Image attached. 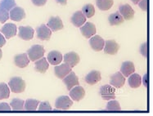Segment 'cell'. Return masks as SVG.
Wrapping results in <instances>:
<instances>
[{"label": "cell", "mask_w": 153, "mask_h": 116, "mask_svg": "<svg viewBox=\"0 0 153 116\" xmlns=\"http://www.w3.org/2000/svg\"><path fill=\"white\" fill-rule=\"evenodd\" d=\"M108 21H109V23L111 25H118L122 24L125 21V19L120 14V13L116 12V13H112V14L110 15L109 17H108Z\"/></svg>", "instance_id": "26"}, {"label": "cell", "mask_w": 153, "mask_h": 116, "mask_svg": "<svg viewBox=\"0 0 153 116\" xmlns=\"http://www.w3.org/2000/svg\"><path fill=\"white\" fill-rule=\"evenodd\" d=\"M6 44V39L2 34H0V47H3Z\"/></svg>", "instance_id": "41"}, {"label": "cell", "mask_w": 153, "mask_h": 116, "mask_svg": "<svg viewBox=\"0 0 153 116\" xmlns=\"http://www.w3.org/2000/svg\"><path fill=\"white\" fill-rule=\"evenodd\" d=\"M131 1L134 3V4H137V3L140 2V0H131Z\"/></svg>", "instance_id": "43"}, {"label": "cell", "mask_w": 153, "mask_h": 116, "mask_svg": "<svg viewBox=\"0 0 153 116\" xmlns=\"http://www.w3.org/2000/svg\"><path fill=\"white\" fill-rule=\"evenodd\" d=\"M86 21V17L81 11H78L73 14L71 17V22L75 27H80L84 25Z\"/></svg>", "instance_id": "23"}, {"label": "cell", "mask_w": 153, "mask_h": 116, "mask_svg": "<svg viewBox=\"0 0 153 116\" xmlns=\"http://www.w3.org/2000/svg\"><path fill=\"white\" fill-rule=\"evenodd\" d=\"M2 57H3V52H2V50H1V47H0V60H1Z\"/></svg>", "instance_id": "44"}, {"label": "cell", "mask_w": 153, "mask_h": 116, "mask_svg": "<svg viewBox=\"0 0 153 116\" xmlns=\"http://www.w3.org/2000/svg\"><path fill=\"white\" fill-rule=\"evenodd\" d=\"M140 52L144 57H147V52H148V47H147V43H144L141 45L140 47Z\"/></svg>", "instance_id": "36"}, {"label": "cell", "mask_w": 153, "mask_h": 116, "mask_svg": "<svg viewBox=\"0 0 153 116\" xmlns=\"http://www.w3.org/2000/svg\"><path fill=\"white\" fill-rule=\"evenodd\" d=\"M64 61L66 64H67L71 68L77 66V64L79 62V55L75 52H71L68 53H66L64 55Z\"/></svg>", "instance_id": "18"}, {"label": "cell", "mask_w": 153, "mask_h": 116, "mask_svg": "<svg viewBox=\"0 0 153 116\" xmlns=\"http://www.w3.org/2000/svg\"><path fill=\"white\" fill-rule=\"evenodd\" d=\"M101 73L97 70H92L91 72L85 76V82L90 85L96 84L97 83L101 81Z\"/></svg>", "instance_id": "20"}, {"label": "cell", "mask_w": 153, "mask_h": 116, "mask_svg": "<svg viewBox=\"0 0 153 116\" xmlns=\"http://www.w3.org/2000/svg\"><path fill=\"white\" fill-rule=\"evenodd\" d=\"M148 80H149L148 79V73H146L143 75V83L146 88H147V86H148Z\"/></svg>", "instance_id": "40"}, {"label": "cell", "mask_w": 153, "mask_h": 116, "mask_svg": "<svg viewBox=\"0 0 153 116\" xmlns=\"http://www.w3.org/2000/svg\"><path fill=\"white\" fill-rule=\"evenodd\" d=\"M138 5L141 7V9L143 10L144 12L147 11V0H140L138 3Z\"/></svg>", "instance_id": "38"}, {"label": "cell", "mask_w": 153, "mask_h": 116, "mask_svg": "<svg viewBox=\"0 0 153 116\" xmlns=\"http://www.w3.org/2000/svg\"><path fill=\"white\" fill-rule=\"evenodd\" d=\"M10 19L15 21H21L25 17V10L20 7H15L9 12Z\"/></svg>", "instance_id": "12"}, {"label": "cell", "mask_w": 153, "mask_h": 116, "mask_svg": "<svg viewBox=\"0 0 153 116\" xmlns=\"http://www.w3.org/2000/svg\"><path fill=\"white\" fill-rule=\"evenodd\" d=\"M135 71V67L134 63L132 61H125L122 63L121 67H120V71L123 75L125 77H128L131 74Z\"/></svg>", "instance_id": "21"}, {"label": "cell", "mask_w": 153, "mask_h": 116, "mask_svg": "<svg viewBox=\"0 0 153 116\" xmlns=\"http://www.w3.org/2000/svg\"><path fill=\"white\" fill-rule=\"evenodd\" d=\"M80 31L85 38H90L96 34V27L93 23L86 22L85 25L80 27Z\"/></svg>", "instance_id": "17"}, {"label": "cell", "mask_w": 153, "mask_h": 116, "mask_svg": "<svg viewBox=\"0 0 153 116\" xmlns=\"http://www.w3.org/2000/svg\"><path fill=\"white\" fill-rule=\"evenodd\" d=\"M106 110H121V107L120 105L117 101L115 100H110V101L107 103L106 107Z\"/></svg>", "instance_id": "33"}, {"label": "cell", "mask_w": 153, "mask_h": 116, "mask_svg": "<svg viewBox=\"0 0 153 116\" xmlns=\"http://www.w3.org/2000/svg\"><path fill=\"white\" fill-rule=\"evenodd\" d=\"M104 47V52L109 55H116L120 49L119 44L115 40H106Z\"/></svg>", "instance_id": "15"}, {"label": "cell", "mask_w": 153, "mask_h": 116, "mask_svg": "<svg viewBox=\"0 0 153 116\" xmlns=\"http://www.w3.org/2000/svg\"><path fill=\"white\" fill-rule=\"evenodd\" d=\"M62 55L58 51H52L48 55V62L52 64V65H54V66L59 65L60 63L62 62Z\"/></svg>", "instance_id": "24"}, {"label": "cell", "mask_w": 153, "mask_h": 116, "mask_svg": "<svg viewBox=\"0 0 153 116\" xmlns=\"http://www.w3.org/2000/svg\"><path fill=\"white\" fill-rule=\"evenodd\" d=\"M18 37L23 40H30L34 37V30L30 26H19Z\"/></svg>", "instance_id": "7"}, {"label": "cell", "mask_w": 153, "mask_h": 116, "mask_svg": "<svg viewBox=\"0 0 153 116\" xmlns=\"http://www.w3.org/2000/svg\"><path fill=\"white\" fill-rule=\"evenodd\" d=\"M9 18V11L0 7V23H5Z\"/></svg>", "instance_id": "34"}, {"label": "cell", "mask_w": 153, "mask_h": 116, "mask_svg": "<svg viewBox=\"0 0 153 116\" xmlns=\"http://www.w3.org/2000/svg\"><path fill=\"white\" fill-rule=\"evenodd\" d=\"M115 92H116L115 88H112L111 85H103L100 88V91H99L102 98L106 100H112L116 98Z\"/></svg>", "instance_id": "4"}, {"label": "cell", "mask_w": 153, "mask_h": 116, "mask_svg": "<svg viewBox=\"0 0 153 116\" xmlns=\"http://www.w3.org/2000/svg\"><path fill=\"white\" fill-rule=\"evenodd\" d=\"M36 33H37V38L40 40H48L50 39L52 35V30L48 27L47 25H41L36 28Z\"/></svg>", "instance_id": "5"}, {"label": "cell", "mask_w": 153, "mask_h": 116, "mask_svg": "<svg viewBox=\"0 0 153 116\" xmlns=\"http://www.w3.org/2000/svg\"><path fill=\"white\" fill-rule=\"evenodd\" d=\"M24 104H25V100L19 99V98H14L11 103H10V106L13 110H24Z\"/></svg>", "instance_id": "28"}, {"label": "cell", "mask_w": 153, "mask_h": 116, "mask_svg": "<svg viewBox=\"0 0 153 116\" xmlns=\"http://www.w3.org/2000/svg\"><path fill=\"white\" fill-rule=\"evenodd\" d=\"M89 44H90L92 49H94L96 52H100L103 49L105 41L99 35H95L89 39Z\"/></svg>", "instance_id": "13"}, {"label": "cell", "mask_w": 153, "mask_h": 116, "mask_svg": "<svg viewBox=\"0 0 153 116\" xmlns=\"http://www.w3.org/2000/svg\"><path fill=\"white\" fill-rule=\"evenodd\" d=\"M10 96V88L5 83H0V99H6Z\"/></svg>", "instance_id": "31"}, {"label": "cell", "mask_w": 153, "mask_h": 116, "mask_svg": "<svg viewBox=\"0 0 153 116\" xmlns=\"http://www.w3.org/2000/svg\"><path fill=\"white\" fill-rule=\"evenodd\" d=\"M1 33H3L7 39L13 38L16 35V25L13 23H7L2 27Z\"/></svg>", "instance_id": "11"}, {"label": "cell", "mask_w": 153, "mask_h": 116, "mask_svg": "<svg viewBox=\"0 0 153 116\" xmlns=\"http://www.w3.org/2000/svg\"><path fill=\"white\" fill-rule=\"evenodd\" d=\"M44 52H45V51H44V47L42 45L36 44V45L32 46L30 49H28L27 55H28L30 61H35L44 57Z\"/></svg>", "instance_id": "2"}, {"label": "cell", "mask_w": 153, "mask_h": 116, "mask_svg": "<svg viewBox=\"0 0 153 116\" xmlns=\"http://www.w3.org/2000/svg\"><path fill=\"white\" fill-rule=\"evenodd\" d=\"M71 71H72L71 67L69 66L67 64H66V63L62 64V65H60V66H55V68H54L55 75L59 78H65Z\"/></svg>", "instance_id": "14"}, {"label": "cell", "mask_w": 153, "mask_h": 116, "mask_svg": "<svg viewBox=\"0 0 153 116\" xmlns=\"http://www.w3.org/2000/svg\"><path fill=\"white\" fill-rule=\"evenodd\" d=\"M62 80L63 83L66 84V88H67L68 90H71L75 86L79 85L78 77L76 76L75 72H73V71H71V72L69 73L65 78H62Z\"/></svg>", "instance_id": "6"}, {"label": "cell", "mask_w": 153, "mask_h": 116, "mask_svg": "<svg viewBox=\"0 0 153 116\" xmlns=\"http://www.w3.org/2000/svg\"><path fill=\"white\" fill-rule=\"evenodd\" d=\"M15 7H16L15 0H1L0 1V7H3L9 12Z\"/></svg>", "instance_id": "32"}, {"label": "cell", "mask_w": 153, "mask_h": 116, "mask_svg": "<svg viewBox=\"0 0 153 116\" xmlns=\"http://www.w3.org/2000/svg\"><path fill=\"white\" fill-rule=\"evenodd\" d=\"M47 26L53 32L58 31L63 29V23L59 16H52L48 21Z\"/></svg>", "instance_id": "9"}, {"label": "cell", "mask_w": 153, "mask_h": 116, "mask_svg": "<svg viewBox=\"0 0 153 116\" xmlns=\"http://www.w3.org/2000/svg\"><path fill=\"white\" fill-rule=\"evenodd\" d=\"M82 13L85 15V17L91 18L95 14V8H94V5L89 4V3L85 5V6L83 7V8H82Z\"/></svg>", "instance_id": "30"}, {"label": "cell", "mask_w": 153, "mask_h": 116, "mask_svg": "<svg viewBox=\"0 0 153 116\" xmlns=\"http://www.w3.org/2000/svg\"><path fill=\"white\" fill-rule=\"evenodd\" d=\"M12 110V108L10 106L9 104H7V102H2L0 103V111H9Z\"/></svg>", "instance_id": "37"}, {"label": "cell", "mask_w": 153, "mask_h": 116, "mask_svg": "<svg viewBox=\"0 0 153 116\" xmlns=\"http://www.w3.org/2000/svg\"><path fill=\"white\" fill-rule=\"evenodd\" d=\"M119 11L120 14L125 20H131L134 16V11L128 3L120 5L119 7Z\"/></svg>", "instance_id": "8"}, {"label": "cell", "mask_w": 153, "mask_h": 116, "mask_svg": "<svg viewBox=\"0 0 153 116\" xmlns=\"http://www.w3.org/2000/svg\"><path fill=\"white\" fill-rule=\"evenodd\" d=\"M53 108L51 106L50 103L48 101H43L41 102L39 106V110H41V111H44V110H52Z\"/></svg>", "instance_id": "35"}, {"label": "cell", "mask_w": 153, "mask_h": 116, "mask_svg": "<svg viewBox=\"0 0 153 116\" xmlns=\"http://www.w3.org/2000/svg\"><path fill=\"white\" fill-rule=\"evenodd\" d=\"M56 110H69L73 105V100L67 96H61L56 100Z\"/></svg>", "instance_id": "3"}, {"label": "cell", "mask_w": 153, "mask_h": 116, "mask_svg": "<svg viewBox=\"0 0 153 116\" xmlns=\"http://www.w3.org/2000/svg\"><path fill=\"white\" fill-rule=\"evenodd\" d=\"M142 83V78L141 76L137 74H131L128 76V85L133 88H137L140 87Z\"/></svg>", "instance_id": "25"}, {"label": "cell", "mask_w": 153, "mask_h": 116, "mask_svg": "<svg viewBox=\"0 0 153 116\" xmlns=\"http://www.w3.org/2000/svg\"><path fill=\"white\" fill-rule=\"evenodd\" d=\"M39 104V101L38 100H34V99H28L25 101L24 104V110H35L37 109L38 106Z\"/></svg>", "instance_id": "29"}, {"label": "cell", "mask_w": 153, "mask_h": 116, "mask_svg": "<svg viewBox=\"0 0 153 116\" xmlns=\"http://www.w3.org/2000/svg\"><path fill=\"white\" fill-rule=\"evenodd\" d=\"M25 82L21 77H13L8 82V87L14 93H22L25 89Z\"/></svg>", "instance_id": "1"}, {"label": "cell", "mask_w": 153, "mask_h": 116, "mask_svg": "<svg viewBox=\"0 0 153 116\" xmlns=\"http://www.w3.org/2000/svg\"><path fill=\"white\" fill-rule=\"evenodd\" d=\"M32 3L34 5L38 7H41V6H44L46 4L48 0H31Z\"/></svg>", "instance_id": "39"}, {"label": "cell", "mask_w": 153, "mask_h": 116, "mask_svg": "<svg viewBox=\"0 0 153 116\" xmlns=\"http://www.w3.org/2000/svg\"><path fill=\"white\" fill-rule=\"evenodd\" d=\"M34 62H35L34 63V69L38 72L44 74L48 69L49 64H48L47 59L45 57H42L40 59L35 61Z\"/></svg>", "instance_id": "22"}, {"label": "cell", "mask_w": 153, "mask_h": 116, "mask_svg": "<svg viewBox=\"0 0 153 116\" xmlns=\"http://www.w3.org/2000/svg\"><path fill=\"white\" fill-rule=\"evenodd\" d=\"M14 63L19 68H25L30 63L27 53L17 54L14 57Z\"/></svg>", "instance_id": "19"}, {"label": "cell", "mask_w": 153, "mask_h": 116, "mask_svg": "<svg viewBox=\"0 0 153 116\" xmlns=\"http://www.w3.org/2000/svg\"><path fill=\"white\" fill-rule=\"evenodd\" d=\"M56 3H60V4H62V5H66V3H67V0H56Z\"/></svg>", "instance_id": "42"}, {"label": "cell", "mask_w": 153, "mask_h": 116, "mask_svg": "<svg viewBox=\"0 0 153 116\" xmlns=\"http://www.w3.org/2000/svg\"><path fill=\"white\" fill-rule=\"evenodd\" d=\"M70 97H71L72 100L75 101H79L81 100L85 96V91L83 87L81 86H75L70 90Z\"/></svg>", "instance_id": "10"}, {"label": "cell", "mask_w": 153, "mask_h": 116, "mask_svg": "<svg viewBox=\"0 0 153 116\" xmlns=\"http://www.w3.org/2000/svg\"><path fill=\"white\" fill-rule=\"evenodd\" d=\"M113 0H96L97 7L102 11H107L113 6Z\"/></svg>", "instance_id": "27"}, {"label": "cell", "mask_w": 153, "mask_h": 116, "mask_svg": "<svg viewBox=\"0 0 153 116\" xmlns=\"http://www.w3.org/2000/svg\"><path fill=\"white\" fill-rule=\"evenodd\" d=\"M125 77L120 72H117L111 76L110 83L113 87L116 88H120L123 87L125 83Z\"/></svg>", "instance_id": "16"}]
</instances>
